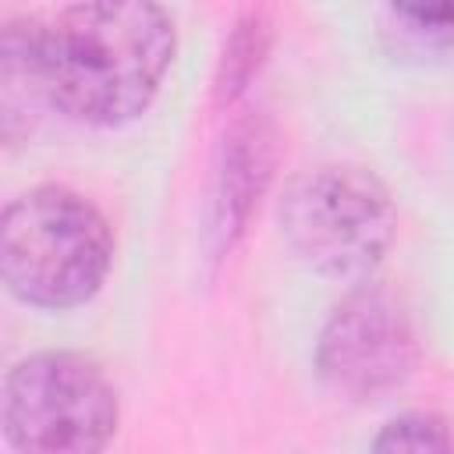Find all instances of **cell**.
<instances>
[{"label":"cell","instance_id":"cell-1","mask_svg":"<svg viewBox=\"0 0 454 454\" xmlns=\"http://www.w3.org/2000/svg\"><path fill=\"white\" fill-rule=\"evenodd\" d=\"M174 21L160 4L92 0L60 7L35 32L43 96L74 121L124 124L153 103L174 60Z\"/></svg>","mask_w":454,"mask_h":454},{"label":"cell","instance_id":"cell-2","mask_svg":"<svg viewBox=\"0 0 454 454\" xmlns=\"http://www.w3.org/2000/svg\"><path fill=\"white\" fill-rule=\"evenodd\" d=\"M114 262L106 216L64 184L18 195L0 216V273L11 294L43 309L89 301Z\"/></svg>","mask_w":454,"mask_h":454},{"label":"cell","instance_id":"cell-3","mask_svg":"<svg viewBox=\"0 0 454 454\" xmlns=\"http://www.w3.org/2000/svg\"><path fill=\"white\" fill-rule=\"evenodd\" d=\"M280 227L294 255L323 277H369L397 234V209L383 181L362 167L326 163L298 174L280 202Z\"/></svg>","mask_w":454,"mask_h":454},{"label":"cell","instance_id":"cell-4","mask_svg":"<svg viewBox=\"0 0 454 454\" xmlns=\"http://www.w3.org/2000/svg\"><path fill=\"white\" fill-rule=\"evenodd\" d=\"M117 415L114 383L74 351L28 355L4 380V433L18 454H103Z\"/></svg>","mask_w":454,"mask_h":454},{"label":"cell","instance_id":"cell-5","mask_svg":"<svg viewBox=\"0 0 454 454\" xmlns=\"http://www.w3.org/2000/svg\"><path fill=\"white\" fill-rule=\"evenodd\" d=\"M316 362L333 390L351 397H380L411 376L419 340L394 294L362 287L351 291L326 319Z\"/></svg>","mask_w":454,"mask_h":454},{"label":"cell","instance_id":"cell-6","mask_svg":"<svg viewBox=\"0 0 454 454\" xmlns=\"http://www.w3.org/2000/svg\"><path fill=\"white\" fill-rule=\"evenodd\" d=\"M262 177H266V142L259 138L255 124H238L227 142V167H223V213L234 223V231L245 220V209L259 192Z\"/></svg>","mask_w":454,"mask_h":454},{"label":"cell","instance_id":"cell-7","mask_svg":"<svg viewBox=\"0 0 454 454\" xmlns=\"http://www.w3.org/2000/svg\"><path fill=\"white\" fill-rule=\"evenodd\" d=\"M266 43H270V21L262 11H248L241 21H238V32L231 35L227 50H223V60H220V74H216V96L220 99H234L245 82L255 74L262 53H266Z\"/></svg>","mask_w":454,"mask_h":454},{"label":"cell","instance_id":"cell-8","mask_svg":"<svg viewBox=\"0 0 454 454\" xmlns=\"http://www.w3.org/2000/svg\"><path fill=\"white\" fill-rule=\"evenodd\" d=\"M369 454H454V429L436 415H401L380 429Z\"/></svg>","mask_w":454,"mask_h":454},{"label":"cell","instance_id":"cell-9","mask_svg":"<svg viewBox=\"0 0 454 454\" xmlns=\"http://www.w3.org/2000/svg\"><path fill=\"white\" fill-rule=\"evenodd\" d=\"M401 14L419 21V25H440V28L454 25V4H447V7H401Z\"/></svg>","mask_w":454,"mask_h":454}]
</instances>
